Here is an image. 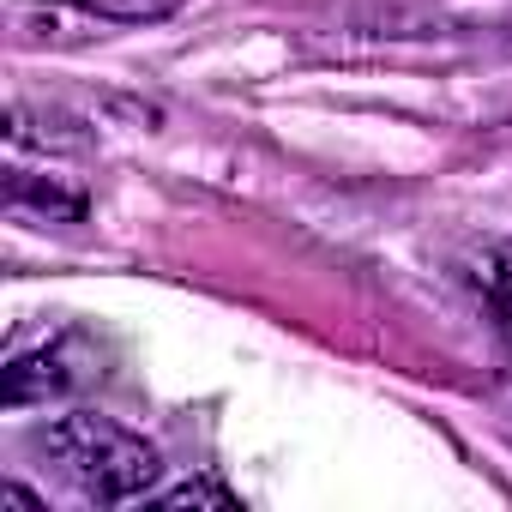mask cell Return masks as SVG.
I'll use <instances>...</instances> for the list:
<instances>
[{"instance_id": "cell-1", "label": "cell", "mask_w": 512, "mask_h": 512, "mask_svg": "<svg viewBox=\"0 0 512 512\" xmlns=\"http://www.w3.org/2000/svg\"><path fill=\"white\" fill-rule=\"evenodd\" d=\"M43 458L55 464L61 482H73L85 500L97 506H127V500H145L157 488V446L133 428H121L115 416H97V410H67L43 428Z\"/></svg>"}, {"instance_id": "cell-4", "label": "cell", "mask_w": 512, "mask_h": 512, "mask_svg": "<svg viewBox=\"0 0 512 512\" xmlns=\"http://www.w3.org/2000/svg\"><path fill=\"white\" fill-rule=\"evenodd\" d=\"M73 7L91 13V19H109V25H163L187 0H73Z\"/></svg>"}, {"instance_id": "cell-3", "label": "cell", "mask_w": 512, "mask_h": 512, "mask_svg": "<svg viewBox=\"0 0 512 512\" xmlns=\"http://www.w3.org/2000/svg\"><path fill=\"white\" fill-rule=\"evenodd\" d=\"M7 205L13 211H37L49 223H85V193L61 187V181H43L31 169H7Z\"/></svg>"}, {"instance_id": "cell-5", "label": "cell", "mask_w": 512, "mask_h": 512, "mask_svg": "<svg viewBox=\"0 0 512 512\" xmlns=\"http://www.w3.org/2000/svg\"><path fill=\"white\" fill-rule=\"evenodd\" d=\"M157 506H217V512H235L241 500H235L223 482H181V488H163Z\"/></svg>"}, {"instance_id": "cell-2", "label": "cell", "mask_w": 512, "mask_h": 512, "mask_svg": "<svg viewBox=\"0 0 512 512\" xmlns=\"http://www.w3.org/2000/svg\"><path fill=\"white\" fill-rule=\"evenodd\" d=\"M73 338L49 344V350H31V356H13L7 362V386H0V398H7V410H25V404H43L55 392H73L85 380V368H73Z\"/></svg>"}, {"instance_id": "cell-6", "label": "cell", "mask_w": 512, "mask_h": 512, "mask_svg": "<svg viewBox=\"0 0 512 512\" xmlns=\"http://www.w3.org/2000/svg\"><path fill=\"white\" fill-rule=\"evenodd\" d=\"M0 506H31V512H37L43 500H37L31 488H19V482H0Z\"/></svg>"}]
</instances>
